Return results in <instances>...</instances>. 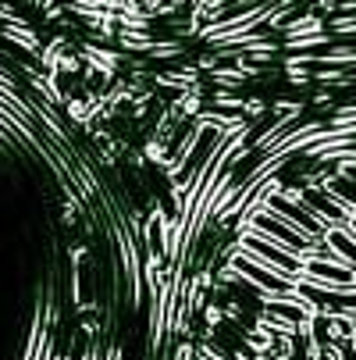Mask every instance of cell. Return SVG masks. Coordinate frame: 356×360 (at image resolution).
<instances>
[{
    "label": "cell",
    "mask_w": 356,
    "mask_h": 360,
    "mask_svg": "<svg viewBox=\"0 0 356 360\" xmlns=\"http://www.w3.org/2000/svg\"><path fill=\"white\" fill-rule=\"evenodd\" d=\"M235 246H239V250H246L249 257H257L261 264H268V268H275V271L289 275L292 282L303 275V257H299V253H292V250H285L282 243H275V239L261 236L257 229H249V221H246V218H239V221H235Z\"/></svg>",
    "instance_id": "6da1fadb"
},
{
    "label": "cell",
    "mask_w": 356,
    "mask_h": 360,
    "mask_svg": "<svg viewBox=\"0 0 356 360\" xmlns=\"http://www.w3.org/2000/svg\"><path fill=\"white\" fill-rule=\"evenodd\" d=\"M228 264H232L253 289H257L261 296H292V292H296V282H292L289 275H282V271L261 264L257 257H249L246 250H239L235 239H232V246H228Z\"/></svg>",
    "instance_id": "7a4b0ae2"
},
{
    "label": "cell",
    "mask_w": 356,
    "mask_h": 360,
    "mask_svg": "<svg viewBox=\"0 0 356 360\" xmlns=\"http://www.w3.org/2000/svg\"><path fill=\"white\" fill-rule=\"evenodd\" d=\"M246 221H249V229H257L261 236H268V239H275V243H282L285 250H292V253H307L314 243L307 239V236H303L296 225H289L285 218H278L271 207H249L246 214H242Z\"/></svg>",
    "instance_id": "3957f363"
},
{
    "label": "cell",
    "mask_w": 356,
    "mask_h": 360,
    "mask_svg": "<svg viewBox=\"0 0 356 360\" xmlns=\"http://www.w3.org/2000/svg\"><path fill=\"white\" fill-rule=\"evenodd\" d=\"M303 275H310L314 282H324V285H335V289H356V271L342 264L338 257H331V261L303 257Z\"/></svg>",
    "instance_id": "277c9868"
},
{
    "label": "cell",
    "mask_w": 356,
    "mask_h": 360,
    "mask_svg": "<svg viewBox=\"0 0 356 360\" xmlns=\"http://www.w3.org/2000/svg\"><path fill=\"white\" fill-rule=\"evenodd\" d=\"M324 243L331 246V253L338 257L342 264H349V268L356 271V236H352L345 225H335V229H328V232H324Z\"/></svg>",
    "instance_id": "5b68a950"
},
{
    "label": "cell",
    "mask_w": 356,
    "mask_h": 360,
    "mask_svg": "<svg viewBox=\"0 0 356 360\" xmlns=\"http://www.w3.org/2000/svg\"><path fill=\"white\" fill-rule=\"evenodd\" d=\"M0 36H4L8 43H15V46H22V50H29V54H43L39 36L22 22H0Z\"/></svg>",
    "instance_id": "8992f818"
},
{
    "label": "cell",
    "mask_w": 356,
    "mask_h": 360,
    "mask_svg": "<svg viewBox=\"0 0 356 360\" xmlns=\"http://www.w3.org/2000/svg\"><path fill=\"white\" fill-rule=\"evenodd\" d=\"M214 104H218V108H228V111H242V108H246V100H242V96H235L232 89H228V93H225V89H218V93H214Z\"/></svg>",
    "instance_id": "52a82bcc"
},
{
    "label": "cell",
    "mask_w": 356,
    "mask_h": 360,
    "mask_svg": "<svg viewBox=\"0 0 356 360\" xmlns=\"http://www.w3.org/2000/svg\"><path fill=\"white\" fill-rule=\"evenodd\" d=\"M150 58H182V43H154L150 46Z\"/></svg>",
    "instance_id": "ba28073f"
},
{
    "label": "cell",
    "mask_w": 356,
    "mask_h": 360,
    "mask_svg": "<svg viewBox=\"0 0 356 360\" xmlns=\"http://www.w3.org/2000/svg\"><path fill=\"white\" fill-rule=\"evenodd\" d=\"M264 111H268V104H264L261 96H257V100H246V108H242V115H246V118H261Z\"/></svg>",
    "instance_id": "9c48e42d"
},
{
    "label": "cell",
    "mask_w": 356,
    "mask_h": 360,
    "mask_svg": "<svg viewBox=\"0 0 356 360\" xmlns=\"http://www.w3.org/2000/svg\"><path fill=\"white\" fill-rule=\"evenodd\" d=\"M338 360H356V342H338Z\"/></svg>",
    "instance_id": "30bf717a"
},
{
    "label": "cell",
    "mask_w": 356,
    "mask_h": 360,
    "mask_svg": "<svg viewBox=\"0 0 356 360\" xmlns=\"http://www.w3.org/2000/svg\"><path fill=\"white\" fill-rule=\"evenodd\" d=\"M345 229H349V232H352V236H356V214H352V218H349V225H345Z\"/></svg>",
    "instance_id": "8fae6325"
}]
</instances>
